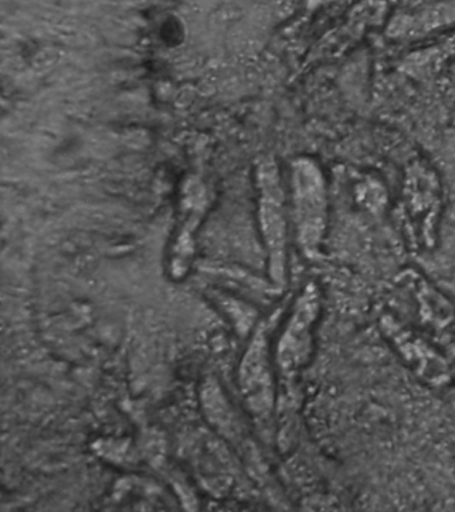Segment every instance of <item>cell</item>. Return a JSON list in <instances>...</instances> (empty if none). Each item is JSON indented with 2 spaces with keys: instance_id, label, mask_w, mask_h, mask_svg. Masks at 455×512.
Wrapping results in <instances>:
<instances>
[{
  "instance_id": "8992f818",
  "label": "cell",
  "mask_w": 455,
  "mask_h": 512,
  "mask_svg": "<svg viewBox=\"0 0 455 512\" xmlns=\"http://www.w3.org/2000/svg\"><path fill=\"white\" fill-rule=\"evenodd\" d=\"M211 204L210 191L199 176L183 179L178 196L177 220L169 247L166 270L173 280H183L190 274L197 256V234Z\"/></svg>"
},
{
  "instance_id": "9c48e42d",
  "label": "cell",
  "mask_w": 455,
  "mask_h": 512,
  "mask_svg": "<svg viewBox=\"0 0 455 512\" xmlns=\"http://www.w3.org/2000/svg\"><path fill=\"white\" fill-rule=\"evenodd\" d=\"M354 203L370 218L381 219L390 207L389 188L377 174L359 172L351 183Z\"/></svg>"
},
{
  "instance_id": "5b68a950",
  "label": "cell",
  "mask_w": 455,
  "mask_h": 512,
  "mask_svg": "<svg viewBox=\"0 0 455 512\" xmlns=\"http://www.w3.org/2000/svg\"><path fill=\"white\" fill-rule=\"evenodd\" d=\"M378 327L398 358L421 382L433 388L446 387L453 382L454 371L449 358L425 332L415 330L390 311L379 315Z\"/></svg>"
},
{
  "instance_id": "7a4b0ae2",
  "label": "cell",
  "mask_w": 455,
  "mask_h": 512,
  "mask_svg": "<svg viewBox=\"0 0 455 512\" xmlns=\"http://www.w3.org/2000/svg\"><path fill=\"white\" fill-rule=\"evenodd\" d=\"M445 204L441 176L422 158L410 160L403 170L399 191V222L407 243L427 252L437 247Z\"/></svg>"
},
{
  "instance_id": "52a82bcc",
  "label": "cell",
  "mask_w": 455,
  "mask_h": 512,
  "mask_svg": "<svg viewBox=\"0 0 455 512\" xmlns=\"http://www.w3.org/2000/svg\"><path fill=\"white\" fill-rule=\"evenodd\" d=\"M273 360L269 326L259 323L251 334L239 364L238 383L247 410L261 422L271 418L277 399Z\"/></svg>"
},
{
  "instance_id": "277c9868",
  "label": "cell",
  "mask_w": 455,
  "mask_h": 512,
  "mask_svg": "<svg viewBox=\"0 0 455 512\" xmlns=\"http://www.w3.org/2000/svg\"><path fill=\"white\" fill-rule=\"evenodd\" d=\"M322 304L321 287L310 280L299 291L283 323L275 344L274 363L286 382L297 378L313 359Z\"/></svg>"
},
{
  "instance_id": "3957f363",
  "label": "cell",
  "mask_w": 455,
  "mask_h": 512,
  "mask_svg": "<svg viewBox=\"0 0 455 512\" xmlns=\"http://www.w3.org/2000/svg\"><path fill=\"white\" fill-rule=\"evenodd\" d=\"M257 218L267 256L269 278L282 290L289 275L290 204L281 171L271 156L259 159L255 168Z\"/></svg>"
},
{
  "instance_id": "ba28073f",
  "label": "cell",
  "mask_w": 455,
  "mask_h": 512,
  "mask_svg": "<svg viewBox=\"0 0 455 512\" xmlns=\"http://www.w3.org/2000/svg\"><path fill=\"white\" fill-rule=\"evenodd\" d=\"M415 304L419 326L443 351L455 347V307L451 300L425 275L406 268L397 276Z\"/></svg>"
},
{
  "instance_id": "6da1fadb",
  "label": "cell",
  "mask_w": 455,
  "mask_h": 512,
  "mask_svg": "<svg viewBox=\"0 0 455 512\" xmlns=\"http://www.w3.org/2000/svg\"><path fill=\"white\" fill-rule=\"evenodd\" d=\"M290 216L303 258L318 260L329 228V182L321 164L302 155L290 164Z\"/></svg>"
}]
</instances>
